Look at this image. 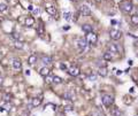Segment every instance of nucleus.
Masks as SVG:
<instances>
[{
  "mask_svg": "<svg viewBox=\"0 0 138 116\" xmlns=\"http://www.w3.org/2000/svg\"><path fill=\"white\" fill-rule=\"evenodd\" d=\"M14 46H15L16 48H18V49H22L24 45H23V43H21V42H18V40H16V42H15V44H14Z\"/></svg>",
  "mask_w": 138,
  "mask_h": 116,
  "instance_id": "obj_24",
  "label": "nucleus"
},
{
  "mask_svg": "<svg viewBox=\"0 0 138 116\" xmlns=\"http://www.w3.org/2000/svg\"><path fill=\"white\" fill-rule=\"evenodd\" d=\"M116 23H117V22H116L115 20H112V24H116Z\"/></svg>",
  "mask_w": 138,
  "mask_h": 116,
  "instance_id": "obj_40",
  "label": "nucleus"
},
{
  "mask_svg": "<svg viewBox=\"0 0 138 116\" xmlns=\"http://www.w3.org/2000/svg\"><path fill=\"white\" fill-rule=\"evenodd\" d=\"M82 30L85 33H89V32H92V27L90 24H84V25H82Z\"/></svg>",
  "mask_w": 138,
  "mask_h": 116,
  "instance_id": "obj_19",
  "label": "nucleus"
},
{
  "mask_svg": "<svg viewBox=\"0 0 138 116\" xmlns=\"http://www.w3.org/2000/svg\"><path fill=\"white\" fill-rule=\"evenodd\" d=\"M110 114H112V116H122V112L117 107H114V108H112Z\"/></svg>",
  "mask_w": 138,
  "mask_h": 116,
  "instance_id": "obj_13",
  "label": "nucleus"
},
{
  "mask_svg": "<svg viewBox=\"0 0 138 116\" xmlns=\"http://www.w3.org/2000/svg\"><path fill=\"white\" fill-rule=\"evenodd\" d=\"M68 74L70 75V76L76 77V76H78V75L81 74V70H80L78 67H70V68L68 69Z\"/></svg>",
  "mask_w": 138,
  "mask_h": 116,
  "instance_id": "obj_6",
  "label": "nucleus"
},
{
  "mask_svg": "<svg viewBox=\"0 0 138 116\" xmlns=\"http://www.w3.org/2000/svg\"><path fill=\"white\" fill-rule=\"evenodd\" d=\"M45 79H46V81H45L46 83H53V77H52V76H50V75H48V76H46V77H45Z\"/></svg>",
  "mask_w": 138,
  "mask_h": 116,
  "instance_id": "obj_27",
  "label": "nucleus"
},
{
  "mask_svg": "<svg viewBox=\"0 0 138 116\" xmlns=\"http://www.w3.org/2000/svg\"><path fill=\"white\" fill-rule=\"evenodd\" d=\"M109 36L113 40H119V39L122 37V32L117 29H112L109 31Z\"/></svg>",
  "mask_w": 138,
  "mask_h": 116,
  "instance_id": "obj_4",
  "label": "nucleus"
},
{
  "mask_svg": "<svg viewBox=\"0 0 138 116\" xmlns=\"http://www.w3.org/2000/svg\"><path fill=\"white\" fill-rule=\"evenodd\" d=\"M80 14L83 15V16H89V15L91 14V9H90L87 6L83 5V6L80 7Z\"/></svg>",
  "mask_w": 138,
  "mask_h": 116,
  "instance_id": "obj_5",
  "label": "nucleus"
},
{
  "mask_svg": "<svg viewBox=\"0 0 138 116\" xmlns=\"http://www.w3.org/2000/svg\"><path fill=\"white\" fill-rule=\"evenodd\" d=\"M39 14H40L39 8H35V9H33V15H39Z\"/></svg>",
  "mask_w": 138,
  "mask_h": 116,
  "instance_id": "obj_30",
  "label": "nucleus"
},
{
  "mask_svg": "<svg viewBox=\"0 0 138 116\" xmlns=\"http://www.w3.org/2000/svg\"><path fill=\"white\" fill-rule=\"evenodd\" d=\"M137 15H138V14H137Z\"/></svg>",
  "mask_w": 138,
  "mask_h": 116,
  "instance_id": "obj_43",
  "label": "nucleus"
},
{
  "mask_svg": "<svg viewBox=\"0 0 138 116\" xmlns=\"http://www.w3.org/2000/svg\"><path fill=\"white\" fill-rule=\"evenodd\" d=\"M116 75H117V76L122 75V70H116Z\"/></svg>",
  "mask_w": 138,
  "mask_h": 116,
  "instance_id": "obj_36",
  "label": "nucleus"
},
{
  "mask_svg": "<svg viewBox=\"0 0 138 116\" xmlns=\"http://www.w3.org/2000/svg\"><path fill=\"white\" fill-rule=\"evenodd\" d=\"M77 43H78L77 44V45H78V48H80L81 51H84V49L86 48V45H87V40H86V38H80Z\"/></svg>",
  "mask_w": 138,
  "mask_h": 116,
  "instance_id": "obj_7",
  "label": "nucleus"
},
{
  "mask_svg": "<svg viewBox=\"0 0 138 116\" xmlns=\"http://www.w3.org/2000/svg\"><path fill=\"white\" fill-rule=\"evenodd\" d=\"M30 74H31V71H30L29 69H27V70H25V75H27V76H30Z\"/></svg>",
  "mask_w": 138,
  "mask_h": 116,
  "instance_id": "obj_37",
  "label": "nucleus"
},
{
  "mask_svg": "<svg viewBox=\"0 0 138 116\" xmlns=\"http://www.w3.org/2000/svg\"><path fill=\"white\" fill-rule=\"evenodd\" d=\"M12 64H13V68L15 69V70H20V69L22 68V63H21V61H20V60H17V59L13 60Z\"/></svg>",
  "mask_w": 138,
  "mask_h": 116,
  "instance_id": "obj_9",
  "label": "nucleus"
},
{
  "mask_svg": "<svg viewBox=\"0 0 138 116\" xmlns=\"http://www.w3.org/2000/svg\"><path fill=\"white\" fill-rule=\"evenodd\" d=\"M7 9H8V6H7L6 4H0V12H1V13L7 12Z\"/></svg>",
  "mask_w": 138,
  "mask_h": 116,
  "instance_id": "obj_23",
  "label": "nucleus"
},
{
  "mask_svg": "<svg viewBox=\"0 0 138 116\" xmlns=\"http://www.w3.org/2000/svg\"><path fill=\"white\" fill-rule=\"evenodd\" d=\"M12 36H13L14 39H16V40H17V39H20V33H17V32H13V33H12Z\"/></svg>",
  "mask_w": 138,
  "mask_h": 116,
  "instance_id": "obj_29",
  "label": "nucleus"
},
{
  "mask_svg": "<svg viewBox=\"0 0 138 116\" xmlns=\"http://www.w3.org/2000/svg\"><path fill=\"white\" fill-rule=\"evenodd\" d=\"M131 22H132L135 25H138V15H134V16H131Z\"/></svg>",
  "mask_w": 138,
  "mask_h": 116,
  "instance_id": "obj_26",
  "label": "nucleus"
},
{
  "mask_svg": "<svg viewBox=\"0 0 138 116\" xmlns=\"http://www.w3.org/2000/svg\"><path fill=\"white\" fill-rule=\"evenodd\" d=\"M132 101H134V100H132L129 95H125V97H123V102L125 103V105H131V103H132Z\"/></svg>",
  "mask_w": 138,
  "mask_h": 116,
  "instance_id": "obj_20",
  "label": "nucleus"
},
{
  "mask_svg": "<svg viewBox=\"0 0 138 116\" xmlns=\"http://www.w3.org/2000/svg\"><path fill=\"white\" fill-rule=\"evenodd\" d=\"M86 40H87V43L91 44V45L97 44V42H98V36H97V33H94V32H89V33H86Z\"/></svg>",
  "mask_w": 138,
  "mask_h": 116,
  "instance_id": "obj_3",
  "label": "nucleus"
},
{
  "mask_svg": "<svg viewBox=\"0 0 138 116\" xmlns=\"http://www.w3.org/2000/svg\"><path fill=\"white\" fill-rule=\"evenodd\" d=\"M39 75H40V76H43V77L48 76V75H50V69H48L47 67H43L40 70H39Z\"/></svg>",
  "mask_w": 138,
  "mask_h": 116,
  "instance_id": "obj_14",
  "label": "nucleus"
},
{
  "mask_svg": "<svg viewBox=\"0 0 138 116\" xmlns=\"http://www.w3.org/2000/svg\"><path fill=\"white\" fill-rule=\"evenodd\" d=\"M96 78H97L96 75H91V76H89V79H90V81H92V82H93V81H96Z\"/></svg>",
  "mask_w": 138,
  "mask_h": 116,
  "instance_id": "obj_32",
  "label": "nucleus"
},
{
  "mask_svg": "<svg viewBox=\"0 0 138 116\" xmlns=\"http://www.w3.org/2000/svg\"><path fill=\"white\" fill-rule=\"evenodd\" d=\"M129 92H130V93H135V87H130Z\"/></svg>",
  "mask_w": 138,
  "mask_h": 116,
  "instance_id": "obj_35",
  "label": "nucleus"
},
{
  "mask_svg": "<svg viewBox=\"0 0 138 116\" xmlns=\"http://www.w3.org/2000/svg\"><path fill=\"white\" fill-rule=\"evenodd\" d=\"M71 16H73V15H71V13H70V12H66V13H63V18H65V20H66V21H71Z\"/></svg>",
  "mask_w": 138,
  "mask_h": 116,
  "instance_id": "obj_22",
  "label": "nucleus"
},
{
  "mask_svg": "<svg viewBox=\"0 0 138 116\" xmlns=\"http://www.w3.org/2000/svg\"><path fill=\"white\" fill-rule=\"evenodd\" d=\"M24 23H25V27H29V28H30V27H32V25L35 24V18H33V17H27Z\"/></svg>",
  "mask_w": 138,
  "mask_h": 116,
  "instance_id": "obj_15",
  "label": "nucleus"
},
{
  "mask_svg": "<svg viewBox=\"0 0 138 116\" xmlns=\"http://www.w3.org/2000/svg\"><path fill=\"white\" fill-rule=\"evenodd\" d=\"M63 97H65V99H67V100H74V99H75V94H74L73 91H67V92L63 94Z\"/></svg>",
  "mask_w": 138,
  "mask_h": 116,
  "instance_id": "obj_10",
  "label": "nucleus"
},
{
  "mask_svg": "<svg viewBox=\"0 0 138 116\" xmlns=\"http://www.w3.org/2000/svg\"><path fill=\"white\" fill-rule=\"evenodd\" d=\"M60 68H61L62 70H68L67 66H66V64H63V63H61V64H60Z\"/></svg>",
  "mask_w": 138,
  "mask_h": 116,
  "instance_id": "obj_31",
  "label": "nucleus"
},
{
  "mask_svg": "<svg viewBox=\"0 0 138 116\" xmlns=\"http://www.w3.org/2000/svg\"><path fill=\"white\" fill-rule=\"evenodd\" d=\"M8 98H11V94H9V95H8V94H6V95H5V101H8V100H9Z\"/></svg>",
  "mask_w": 138,
  "mask_h": 116,
  "instance_id": "obj_34",
  "label": "nucleus"
},
{
  "mask_svg": "<svg viewBox=\"0 0 138 116\" xmlns=\"http://www.w3.org/2000/svg\"><path fill=\"white\" fill-rule=\"evenodd\" d=\"M102 58H104V60H106V61H110V60L113 59V52H110V51L106 52Z\"/></svg>",
  "mask_w": 138,
  "mask_h": 116,
  "instance_id": "obj_18",
  "label": "nucleus"
},
{
  "mask_svg": "<svg viewBox=\"0 0 138 116\" xmlns=\"http://www.w3.org/2000/svg\"><path fill=\"white\" fill-rule=\"evenodd\" d=\"M109 51L110 52H113V53H117L119 48H117V46H116L115 44H110L109 45Z\"/></svg>",
  "mask_w": 138,
  "mask_h": 116,
  "instance_id": "obj_21",
  "label": "nucleus"
},
{
  "mask_svg": "<svg viewBox=\"0 0 138 116\" xmlns=\"http://www.w3.org/2000/svg\"><path fill=\"white\" fill-rule=\"evenodd\" d=\"M132 7L134 6H132L131 1H122L120 4V8H121V11L123 13H130L132 11Z\"/></svg>",
  "mask_w": 138,
  "mask_h": 116,
  "instance_id": "obj_1",
  "label": "nucleus"
},
{
  "mask_svg": "<svg viewBox=\"0 0 138 116\" xmlns=\"http://www.w3.org/2000/svg\"><path fill=\"white\" fill-rule=\"evenodd\" d=\"M51 61H52V59H51V56H48V55H44L43 58H41V63L43 64H50L51 63Z\"/></svg>",
  "mask_w": 138,
  "mask_h": 116,
  "instance_id": "obj_17",
  "label": "nucleus"
},
{
  "mask_svg": "<svg viewBox=\"0 0 138 116\" xmlns=\"http://www.w3.org/2000/svg\"><path fill=\"white\" fill-rule=\"evenodd\" d=\"M37 32H38L39 36L44 35V27H43V25H39V28H38V31H37Z\"/></svg>",
  "mask_w": 138,
  "mask_h": 116,
  "instance_id": "obj_28",
  "label": "nucleus"
},
{
  "mask_svg": "<svg viewBox=\"0 0 138 116\" xmlns=\"http://www.w3.org/2000/svg\"><path fill=\"white\" fill-rule=\"evenodd\" d=\"M40 103H41V98H40V97H37V98H33V99H32L31 106L36 108V107H38Z\"/></svg>",
  "mask_w": 138,
  "mask_h": 116,
  "instance_id": "obj_12",
  "label": "nucleus"
},
{
  "mask_svg": "<svg viewBox=\"0 0 138 116\" xmlns=\"http://www.w3.org/2000/svg\"><path fill=\"white\" fill-rule=\"evenodd\" d=\"M128 63H129V66H132V63H134V62H132V60H129V61H128Z\"/></svg>",
  "mask_w": 138,
  "mask_h": 116,
  "instance_id": "obj_39",
  "label": "nucleus"
},
{
  "mask_svg": "<svg viewBox=\"0 0 138 116\" xmlns=\"http://www.w3.org/2000/svg\"><path fill=\"white\" fill-rule=\"evenodd\" d=\"M63 30H69V27H63Z\"/></svg>",
  "mask_w": 138,
  "mask_h": 116,
  "instance_id": "obj_42",
  "label": "nucleus"
},
{
  "mask_svg": "<svg viewBox=\"0 0 138 116\" xmlns=\"http://www.w3.org/2000/svg\"><path fill=\"white\" fill-rule=\"evenodd\" d=\"M101 101H102V105L104 106H106V107H109L113 105V102H114V98L109 95V94H104L102 95V98H101Z\"/></svg>",
  "mask_w": 138,
  "mask_h": 116,
  "instance_id": "obj_2",
  "label": "nucleus"
},
{
  "mask_svg": "<svg viewBox=\"0 0 138 116\" xmlns=\"http://www.w3.org/2000/svg\"><path fill=\"white\" fill-rule=\"evenodd\" d=\"M98 75L101 76V77H106V76L108 75V70H107V68H106V67H100V68L98 69Z\"/></svg>",
  "mask_w": 138,
  "mask_h": 116,
  "instance_id": "obj_8",
  "label": "nucleus"
},
{
  "mask_svg": "<svg viewBox=\"0 0 138 116\" xmlns=\"http://www.w3.org/2000/svg\"><path fill=\"white\" fill-rule=\"evenodd\" d=\"M4 110H6V109H5L4 107H0V112H4Z\"/></svg>",
  "mask_w": 138,
  "mask_h": 116,
  "instance_id": "obj_41",
  "label": "nucleus"
},
{
  "mask_svg": "<svg viewBox=\"0 0 138 116\" xmlns=\"http://www.w3.org/2000/svg\"><path fill=\"white\" fill-rule=\"evenodd\" d=\"M2 83H4V78H2V77H0V86L2 85Z\"/></svg>",
  "mask_w": 138,
  "mask_h": 116,
  "instance_id": "obj_38",
  "label": "nucleus"
},
{
  "mask_svg": "<svg viewBox=\"0 0 138 116\" xmlns=\"http://www.w3.org/2000/svg\"><path fill=\"white\" fill-rule=\"evenodd\" d=\"M36 62H37V55L31 54V55L28 58V63H29V64H35Z\"/></svg>",
  "mask_w": 138,
  "mask_h": 116,
  "instance_id": "obj_16",
  "label": "nucleus"
},
{
  "mask_svg": "<svg viewBox=\"0 0 138 116\" xmlns=\"http://www.w3.org/2000/svg\"><path fill=\"white\" fill-rule=\"evenodd\" d=\"M53 83H55V84H60V83H62V79H61L59 76H53Z\"/></svg>",
  "mask_w": 138,
  "mask_h": 116,
  "instance_id": "obj_25",
  "label": "nucleus"
},
{
  "mask_svg": "<svg viewBox=\"0 0 138 116\" xmlns=\"http://www.w3.org/2000/svg\"><path fill=\"white\" fill-rule=\"evenodd\" d=\"M28 9H29V11H31V12H33V9H35L33 5H29V6H28Z\"/></svg>",
  "mask_w": 138,
  "mask_h": 116,
  "instance_id": "obj_33",
  "label": "nucleus"
},
{
  "mask_svg": "<svg viewBox=\"0 0 138 116\" xmlns=\"http://www.w3.org/2000/svg\"><path fill=\"white\" fill-rule=\"evenodd\" d=\"M46 12H47L50 15H55L56 14V9H55L54 6H52V5L46 6Z\"/></svg>",
  "mask_w": 138,
  "mask_h": 116,
  "instance_id": "obj_11",
  "label": "nucleus"
}]
</instances>
